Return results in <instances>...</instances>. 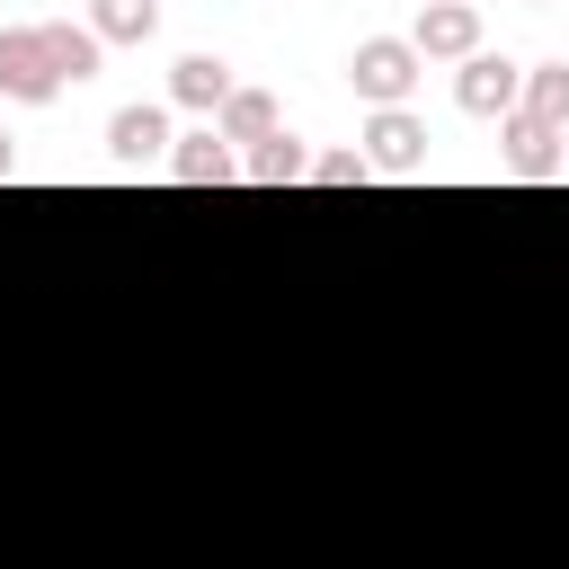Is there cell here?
I'll use <instances>...</instances> for the list:
<instances>
[{
    "label": "cell",
    "mask_w": 569,
    "mask_h": 569,
    "mask_svg": "<svg viewBox=\"0 0 569 569\" xmlns=\"http://www.w3.org/2000/svg\"><path fill=\"white\" fill-rule=\"evenodd\" d=\"M71 80L53 71V44H44V27H0V98H18V107H44V98H62Z\"/></svg>",
    "instance_id": "2"
},
{
    "label": "cell",
    "mask_w": 569,
    "mask_h": 569,
    "mask_svg": "<svg viewBox=\"0 0 569 569\" xmlns=\"http://www.w3.org/2000/svg\"><path fill=\"white\" fill-rule=\"evenodd\" d=\"M44 44H53V71H62L71 89H80V80H98V62H107V44H98L89 27H71V18H53V27H44Z\"/></svg>",
    "instance_id": "14"
},
{
    "label": "cell",
    "mask_w": 569,
    "mask_h": 569,
    "mask_svg": "<svg viewBox=\"0 0 569 569\" xmlns=\"http://www.w3.org/2000/svg\"><path fill=\"white\" fill-rule=\"evenodd\" d=\"M453 107H462V116H480V124H489V116L507 124V116L525 107V62H507V53H489V44H480V53L453 71Z\"/></svg>",
    "instance_id": "3"
},
{
    "label": "cell",
    "mask_w": 569,
    "mask_h": 569,
    "mask_svg": "<svg viewBox=\"0 0 569 569\" xmlns=\"http://www.w3.org/2000/svg\"><path fill=\"white\" fill-rule=\"evenodd\" d=\"M560 178H569V133H560Z\"/></svg>",
    "instance_id": "17"
},
{
    "label": "cell",
    "mask_w": 569,
    "mask_h": 569,
    "mask_svg": "<svg viewBox=\"0 0 569 569\" xmlns=\"http://www.w3.org/2000/svg\"><path fill=\"white\" fill-rule=\"evenodd\" d=\"M498 169L525 178V187H533V178H560V133L533 124V116H507V124H498Z\"/></svg>",
    "instance_id": "6"
},
{
    "label": "cell",
    "mask_w": 569,
    "mask_h": 569,
    "mask_svg": "<svg viewBox=\"0 0 569 569\" xmlns=\"http://www.w3.org/2000/svg\"><path fill=\"white\" fill-rule=\"evenodd\" d=\"M365 160H373V178H418L427 169V116L418 107H373L365 116Z\"/></svg>",
    "instance_id": "4"
},
{
    "label": "cell",
    "mask_w": 569,
    "mask_h": 569,
    "mask_svg": "<svg viewBox=\"0 0 569 569\" xmlns=\"http://www.w3.org/2000/svg\"><path fill=\"white\" fill-rule=\"evenodd\" d=\"M9 178H18V151H9V133H0V187H9Z\"/></svg>",
    "instance_id": "16"
},
{
    "label": "cell",
    "mask_w": 569,
    "mask_h": 569,
    "mask_svg": "<svg viewBox=\"0 0 569 569\" xmlns=\"http://www.w3.org/2000/svg\"><path fill=\"white\" fill-rule=\"evenodd\" d=\"M240 178H249V187H302V178H311V151H302L293 133H276V142H258V151L240 160Z\"/></svg>",
    "instance_id": "12"
},
{
    "label": "cell",
    "mask_w": 569,
    "mask_h": 569,
    "mask_svg": "<svg viewBox=\"0 0 569 569\" xmlns=\"http://www.w3.org/2000/svg\"><path fill=\"white\" fill-rule=\"evenodd\" d=\"M213 133L258 151V142H276V133H284V116H276V98H267V89H231V98H222V116H213Z\"/></svg>",
    "instance_id": "10"
},
{
    "label": "cell",
    "mask_w": 569,
    "mask_h": 569,
    "mask_svg": "<svg viewBox=\"0 0 569 569\" xmlns=\"http://www.w3.org/2000/svg\"><path fill=\"white\" fill-rule=\"evenodd\" d=\"M169 142H178V133H169V116H160V107H116V116H107V151H116L124 169L169 160Z\"/></svg>",
    "instance_id": "9"
},
{
    "label": "cell",
    "mask_w": 569,
    "mask_h": 569,
    "mask_svg": "<svg viewBox=\"0 0 569 569\" xmlns=\"http://www.w3.org/2000/svg\"><path fill=\"white\" fill-rule=\"evenodd\" d=\"M418 71H427V53H418L409 36H365V44L347 53V89H356L365 107H409Z\"/></svg>",
    "instance_id": "1"
},
{
    "label": "cell",
    "mask_w": 569,
    "mask_h": 569,
    "mask_svg": "<svg viewBox=\"0 0 569 569\" xmlns=\"http://www.w3.org/2000/svg\"><path fill=\"white\" fill-rule=\"evenodd\" d=\"M160 27V0H89V36L98 44H142Z\"/></svg>",
    "instance_id": "13"
},
{
    "label": "cell",
    "mask_w": 569,
    "mask_h": 569,
    "mask_svg": "<svg viewBox=\"0 0 569 569\" xmlns=\"http://www.w3.org/2000/svg\"><path fill=\"white\" fill-rule=\"evenodd\" d=\"M516 116L569 133V62H525V107H516Z\"/></svg>",
    "instance_id": "11"
},
{
    "label": "cell",
    "mask_w": 569,
    "mask_h": 569,
    "mask_svg": "<svg viewBox=\"0 0 569 569\" xmlns=\"http://www.w3.org/2000/svg\"><path fill=\"white\" fill-rule=\"evenodd\" d=\"M160 169H169L178 187H231V178H240V160H231V142H222L213 124H196V133H178Z\"/></svg>",
    "instance_id": "7"
},
{
    "label": "cell",
    "mask_w": 569,
    "mask_h": 569,
    "mask_svg": "<svg viewBox=\"0 0 569 569\" xmlns=\"http://www.w3.org/2000/svg\"><path fill=\"white\" fill-rule=\"evenodd\" d=\"M231 89H240V80H231V62H222V53H187V62L169 71V98H178L187 116H204V124L222 116V98H231Z\"/></svg>",
    "instance_id": "8"
},
{
    "label": "cell",
    "mask_w": 569,
    "mask_h": 569,
    "mask_svg": "<svg viewBox=\"0 0 569 569\" xmlns=\"http://www.w3.org/2000/svg\"><path fill=\"white\" fill-rule=\"evenodd\" d=\"M373 160L365 151H311V187H365Z\"/></svg>",
    "instance_id": "15"
},
{
    "label": "cell",
    "mask_w": 569,
    "mask_h": 569,
    "mask_svg": "<svg viewBox=\"0 0 569 569\" xmlns=\"http://www.w3.org/2000/svg\"><path fill=\"white\" fill-rule=\"evenodd\" d=\"M409 44L427 62H471L480 53V0H427L418 27H409Z\"/></svg>",
    "instance_id": "5"
}]
</instances>
